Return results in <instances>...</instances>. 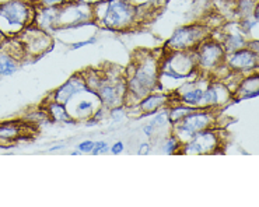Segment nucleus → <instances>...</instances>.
Listing matches in <instances>:
<instances>
[{
	"instance_id": "6e6552de",
	"label": "nucleus",
	"mask_w": 259,
	"mask_h": 207,
	"mask_svg": "<svg viewBox=\"0 0 259 207\" xmlns=\"http://www.w3.org/2000/svg\"><path fill=\"white\" fill-rule=\"evenodd\" d=\"M94 23V9L77 0H67L58 7L56 30H70Z\"/></svg>"
},
{
	"instance_id": "423d86ee",
	"label": "nucleus",
	"mask_w": 259,
	"mask_h": 207,
	"mask_svg": "<svg viewBox=\"0 0 259 207\" xmlns=\"http://www.w3.org/2000/svg\"><path fill=\"white\" fill-rule=\"evenodd\" d=\"M216 121V111L195 108L188 115L184 116L181 121L171 125V133L181 143H185L200 130L214 128Z\"/></svg>"
},
{
	"instance_id": "5701e85b",
	"label": "nucleus",
	"mask_w": 259,
	"mask_h": 207,
	"mask_svg": "<svg viewBox=\"0 0 259 207\" xmlns=\"http://www.w3.org/2000/svg\"><path fill=\"white\" fill-rule=\"evenodd\" d=\"M20 61L0 48V76H12L18 70Z\"/></svg>"
},
{
	"instance_id": "7ed1b4c3",
	"label": "nucleus",
	"mask_w": 259,
	"mask_h": 207,
	"mask_svg": "<svg viewBox=\"0 0 259 207\" xmlns=\"http://www.w3.org/2000/svg\"><path fill=\"white\" fill-rule=\"evenodd\" d=\"M94 9V23L104 30L123 32L142 23L138 9L127 0H105Z\"/></svg>"
},
{
	"instance_id": "c756f323",
	"label": "nucleus",
	"mask_w": 259,
	"mask_h": 207,
	"mask_svg": "<svg viewBox=\"0 0 259 207\" xmlns=\"http://www.w3.org/2000/svg\"><path fill=\"white\" fill-rule=\"evenodd\" d=\"M97 42V37H91L89 39H85V41H80V42H72L69 45V48L72 49V50H77V49H81L87 46V45H93V43Z\"/></svg>"
},
{
	"instance_id": "4be33fe9",
	"label": "nucleus",
	"mask_w": 259,
	"mask_h": 207,
	"mask_svg": "<svg viewBox=\"0 0 259 207\" xmlns=\"http://www.w3.org/2000/svg\"><path fill=\"white\" fill-rule=\"evenodd\" d=\"M133 6L138 9L142 21H145L147 16L156 13L158 9H161L165 3V0H127Z\"/></svg>"
},
{
	"instance_id": "2f4dec72",
	"label": "nucleus",
	"mask_w": 259,
	"mask_h": 207,
	"mask_svg": "<svg viewBox=\"0 0 259 207\" xmlns=\"http://www.w3.org/2000/svg\"><path fill=\"white\" fill-rule=\"evenodd\" d=\"M123 150H125V144H123V141H116V143H114L112 146L109 147V151L112 152V154H122L123 152Z\"/></svg>"
},
{
	"instance_id": "e433bc0d",
	"label": "nucleus",
	"mask_w": 259,
	"mask_h": 207,
	"mask_svg": "<svg viewBox=\"0 0 259 207\" xmlns=\"http://www.w3.org/2000/svg\"><path fill=\"white\" fill-rule=\"evenodd\" d=\"M63 144H59V146H54V147H51V148H49V151H58V150H62V148H63Z\"/></svg>"
},
{
	"instance_id": "f704fd0d",
	"label": "nucleus",
	"mask_w": 259,
	"mask_h": 207,
	"mask_svg": "<svg viewBox=\"0 0 259 207\" xmlns=\"http://www.w3.org/2000/svg\"><path fill=\"white\" fill-rule=\"evenodd\" d=\"M77 2H81V3H85V5H89V6H96L98 3H101V2H105V0H77Z\"/></svg>"
},
{
	"instance_id": "bb28decb",
	"label": "nucleus",
	"mask_w": 259,
	"mask_h": 207,
	"mask_svg": "<svg viewBox=\"0 0 259 207\" xmlns=\"http://www.w3.org/2000/svg\"><path fill=\"white\" fill-rule=\"evenodd\" d=\"M153 126L156 128V133L158 129L165 128L167 125H171V121H169V115H168V107L167 108H163V110L157 111L156 116L154 119L151 121Z\"/></svg>"
},
{
	"instance_id": "4c0bfd02",
	"label": "nucleus",
	"mask_w": 259,
	"mask_h": 207,
	"mask_svg": "<svg viewBox=\"0 0 259 207\" xmlns=\"http://www.w3.org/2000/svg\"><path fill=\"white\" fill-rule=\"evenodd\" d=\"M5 39H6V35H5V34H3V32L0 31V45L3 43V41H5Z\"/></svg>"
},
{
	"instance_id": "a211bd4d",
	"label": "nucleus",
	"mask_w": 259,
	"mask_h": 207,
	"mask_svg": "<svg viewBox=\"0 0 259 207\" xmlns=\"http://www.w3.org/2000/svg\"><path fill=\"white\" fill-rule=\"evenodd\" d=\"M259 77L258 72L255 73L247 74L241 79V81L238 83L235 91L233 92V99L234 102H238V101H242V99H251V98H255L259 95Z\"/></svg>"
},
{
	"instance_id": "393cba45",
	"label": "nucleus",
	"mask_w": 259,
	"mask_h": 207,
	"mask_svg": "<svg viewBox=\"0 0 259 207\" xmlns=\"http://www.w3.org/2000/svg\"><path fill=\"white\" fill-rule=\"evenodd\" d=\"M181 144V141L178 140L174 134L169 133L167 134L163 139V141H161L160 150H161V152H164V154H178Z\"/></svg>"
},
{
	"instance_id": "2eb2a0df",
	"label": "nucleus",
	"mask_w": 259,
	"mask_h": 207,
	"mask_svg": "<svg viewBox=\"0 0 259 207\" xmlns=\"http://www.w3.org/2000/svg\"><path fill=\"white\" fill-rule=\"evenodd\" d=\"M84 90H87V87H85L83 76H81V73H76L73 74L72 77L67 80V81H65L61 87H58V88L55 90L54 94H52V95H54L52 99L67 105V102H69L73 97H76L77 94H80L81 91H84Z\"/></svg>"
},
{
	"instance_id": "412c9836",
	"label": "nucleus",
	"mask_w": 259,
	"mask_h": 207,
	"mask_svg": "<svg viewBox=\"0 0 259 207\" xmlns=\"http://www.w3.org/2000/svg\"><path fill=\"white\" fill-rule=\"evenodd\" d=\"M24 123L20 122H6L0 123V140L2 141H16L24 136Z\"/></svg>"
},
{
	"instance_id": "72a5a7b5",
	"label": "nucleus",
	"mask_w": 259,
	"mask_h": 207,
	"mask_svg": "<svg viewBox=\"0 0 259 207\" xmlns=\"http://www.w3.org/2000/svg\"><path fill=\"white\" fill-rule=\"evenodd\" d=\"M143 133H145L147 137H153V136H154V133H156V128L153 126V123L150 122L143 126Z\"/></svg>"
},
{
	"instance_id": "f03ea898",
	"label": "nucleus",
	"mask_w": 259,
	"mask_h": 207,
	"mask_svg": "<svg viewBox=\"0 0 259 207\" xmlns=\"http://www.w3.org/2000/svg\"><path fill=\"white\" fill-rule=\"evenodd\" d=\"M199 74L195 50H165L158 66V88L172 94Z\"/></svg>"
},
{
	"instance_id": "a878e982",
	"label": "nucleus",
	"mask_w": 259,
	"mask_h": 207,
	"mask_svg": "<svg viewBox=\"0 0 259 207\" xmlns=\"http://www.w3.org/2000/svg\"><path fill=\"white\" fill-rule=\"evenodd\" d=\"M238 27L241 28V31L248 37V39L251 38V34L255 32V30L258 28V20H255L252 16H247V17H241L238 19Z\"/></svg>"
},
{
	"instance_id": "9b49d317",
	"label": "nucleus",
	"mask_w": 259,
	"mask_h": 207,
	"mask_svg": "<svg viewBox=\"0 0 259 207\" xmlns=\"http://www.w3.org/2000/svg\"><path fill=\"white\" fill-rule=\"evenodd\" d=\"M222 146L220 134L214 128L200 130L192 136L189 140L182 143L178 154H192V156H200V154H213Z\"/></svg>"
},
{
	"instance_id": "f257e3e1",
	"label": "nucleus",
	"mask_w": 259,
	"mask_h": 207,
	"mask_svg": "<svg viewBox=\"0 0 259 207\" xmlns=\"http://www.w3.org/2000/svg\"><path fill=\"white\" fill-rule=\"evenodd\" d=\"M161 56H157L151 50H138L135 54L131 65L125 69L127 92L123 107H135L147 94L158 90Z\"/></svg>"
},
{
	"instance_id": "dca6fc26",
	"label": "nucleus",
	"mask_w": 259,
	"mask_h": 207,
	"mask_svg": "<svg viewBox=\"0 0 259 207\" xmlns=\"http://www.w3.org/2000/svg\"><path fill=\"white\" fill-rule=\"evenodd\" d=\"M171 101H172V94L156 90L142 98L136 107L142 112V115L147 116L156 114L157 111L163 110V108H167Z\"/></svg>"
},
{
	"instance_id": "c9c22d12",
	"label": "nucleus",
	"mask_w": 259,
	"mask_h": 207,
	"mask_svg": "<svg viewBox=\"0 0 259 207\" xmlns=\"http://www.w3.org/2000/svg\"><path fill=\"white\" fill-rule=\"evenodd\" d=\"M251 16H252L253 19H255V20H258V21H259V3H258V5H256V6L253 7L252 14H251Z\"/></svg>"
},
{
	"instance_id": "9d476101",
	"label": "nucleus",
	"mask_w": 259,
	"mask_h": 207,
	"mask_svg": "<svg viewBox=\"0 0 259 207\" xmlns=\"http://www.w3.org/2000/svg\"><path fill=\"white\" fill-rule=\"evenodd\" d=\"M16 38L23 46L24 56L31 59L45 55L54 48V38L51 35V32L36 27L35 24L25 27Z\"/></svg>"
},
{
	"instance_id": "f3484780",
	"label": "nucleus",
	"mask_w": 259,
	"mask_h": 207,
	"mask_svg": "<svg viewBox=\"0 0 259 207\" xmlns=\"http://www.w3.org/2000/svg\"><path fill=\"white\" fill-rule=\"evenodd\" d=\"M67 104H74V108H70V110H67L70 112V116H72L74 121H78V119H90L94 115V112L101 105L100 102V99L98 97H93V99H87V98H80L76 95V97H73L70 101Z\"/></svg>"
},
{
	"instance_id": "ddd939ff",
	"label": "nucleus",
	"mask_w": 259,
	"mask_h": 207,
	"mask_svg": "<svg viewBox=\"0 0 259 207\" xmlns=\"http://www.w3.org/2000/svg\"><path fill=\"white\" fill-rule=\"evenodd\" d=\"M226 65L231 72L247 76V74L258 72L259 55L245 46V48L237 49L234 52L227 54L226 55Z\"/></svg>"
},
{
	"instance_id": "4468645a",
	"label": "nucleus",
	"mask_w": 259,
	"mask_h": 207,
	"mask_svg": "<svg viewBox=\"0 0 259 207\" xmlns=\"http://www.w3.org/2000/svg\"><path fill=\"white\" fill-rule=\"evenodd\" d=\"M231 99H233V92L229 87L220 80L210 79L203 90V99L200 108L217 111L223 108L224 105H227Z\"/></svg>"
},
{
	"instance_id": "7c9ffc66",
	"label": "nucleus",
	"mask_w": 259,
	"mask_h": 207,
	"mask_svg": "<svg viewBox=\"0 0 259 207\" xmlns=\"http://www.w3.org/2000/svg\"><path fill=\"white\" fill-rule=\"evenodd\" d=\"M93 148H94V141L91 140H84L77 144V150L80 152H91Z\"/></svg>"
},
{
	"instance_id": "39448f33",
	"label": "nucleus",
	"mask_w": 259,
	"mask_h": 207,
	"mask_svg": "<svg viewBox=\"0 0 259 207\" xmlns=\"http://www.w3.org/2000/svg\"><path fill=\"white\" fill-rule=\"evenodd\" d=\"M127 85L125 77V69L111 65L108 69L103 70V77L97 88V97L100 102L108 110L121 107L125 104Z\"/></svg>"
},
{
	"instance_id": "aec40b11",
	"label": "nucleus",
	"mask_w": 259,
	"mask_h": 207,
	"mask_svg": "<svg viewBox=\"0 0 259 207\" xmlns=\"http://www.w3.org/2000/svg\"><path fill=\"white\" fill-rule=\"evenodd\" d=\"M45 111L48 114V118L54 122H63V123H74L76 121L73 119L69 111H67V107L65 104L58 102L52 99L51 102H47V107H45Z\"/></svg>"
},
{
	"instance_id": "1a4fd4ad",
	"label": "nucleus",
	"mask_w": 259,
	"mask_h": 207,
	"mask_svg": "<svg viewBox=\"0 0 259 207\" xmlns=\"http://www.w3.org/2000/svg\"><path fill=\"white\" fill-rule=\"evenodd\" d=\"M195 55L199 72L206 76H211L219 67L226 63L227 52L216 38L209 35L195 48Z\"/></svg>"
},
{
	"instance_id": "6ab92c4d",
	"label": "nucleus",
	"mask_w": 259,
	"mask_h": 207,
	"mask_svg": "<svg viewBox=\"0 0 259 207\" xmlns=\"http://www.w3.org/2000/svg\"><path fill=\"white\" fill-rule=\"evenodd\" d=\"M56 13H58V7L35 6V14H34L32 24H35L36 27L48 31V32L56 31Z\"/></svg>"
},
{
	"instance_id": "f8f14e48",
	"label": "nucleus",
	"mask_w": 259,
	"mask_h": 207,
	"mask_svg": "<svg viewBox=\"0 0 259 207\" xmlns=\"http://www.w3.org/2000/svg\"><path fill=\"white\" fill-rule=\"evenodd\" d=\"M210 35L223 45L227 54L234 52L237 49L245 48L248 42V37L242 32L241 28L238 27V23L235 21H230V23L224 21L219 28L211 30Z\"/></svg>"
},
{
	"instance_id": "473e14b6",
	"label": "nucleus",
	"mask_w": 259,
	"mask_h": 207,
	"mask_svg": "<svg viewBox=\"0 0 259 207\" xmlns=\"http://www.w3.org/2000/svg\"><path fill=\"white\" fill-rule=\"evenodd\" d=\"M151 151V144L149 141H145V143H140V146H139L138 152L140 156H146V154H149Z\"/></svg>"
},
{
	"instance_id": "b1692460",
	"label": "nucleus",
	"mask_w": 259,
	"mask_h": 207,
	"mask_svg": "<svg viewBox=\"0 0 259 207\" xmlns=\"http://www.w3.org/2000/svg\"><path fill=\"white\" fill-rule=\"evenodd\" d=\"M258 3V0H234V13L238 19L251 16L253 7Z\"/></svg>"
},
{
	"instance_id": "cd10ccee",
	"label": "nucleus",
	"mask_w": 259,
	"mask_h": 207,
	"mask_svg": "<svg viewBox=\"0 0 259 207\" xmlns=\"http://www.w3.org/2000/svg\"><path fill=\"white\" fill-rule=\"evenodd\" d=\"M34 6L42 7H59L62 6L67 0H31Z\"/></svg>"
},
{
	"instance_id": "0eeeda50",
	"label": "nucleus",
	"mask_w": 259,
	"mask_h": 207,
	"mask_svg": "<svg viewBox=\"0 0 259 207\" xmlns=\"http://www.w3.org/2000/svg\"><path fill=\"white\" fill-rule=\"evenodd\" d=\"M211 30L205 23H192L178 27L165 42V50H195L199 43L210 35Z\"/></svg>"
},
{
	"instance_id": "20e7f679",
	"label": "nucleus",
	"mask_w": 259,
	"mask_h": 207,
	"mask_svg": "<svg viewBox=\"0 0 259 207\" xmlns=\"http://www.w3.org/2000/svg\"><path fill=\"white\" fill-rule=\"evenodd\" d=\"M35 6L31 0H7L0 3V31L6 38L17 37L34 23Z\"/></svg>"
},
{
	"instance_id": "c85d7f7f",
	"label": "nucleus",
	"mask_w": 259,
	"mask_h": 207,
	"mask_svg": "<svg viewBox=\"0 0 259 207\" xmlns=\"http://www.w3.org/2000/svg\"><path fill=\"white\" fill-rule=\"evenodd\" d=\"M107 151H109V146L107 141H94V148H93L91 154L98 156V154H105Z\"/></svg>"
}]
</instances>
